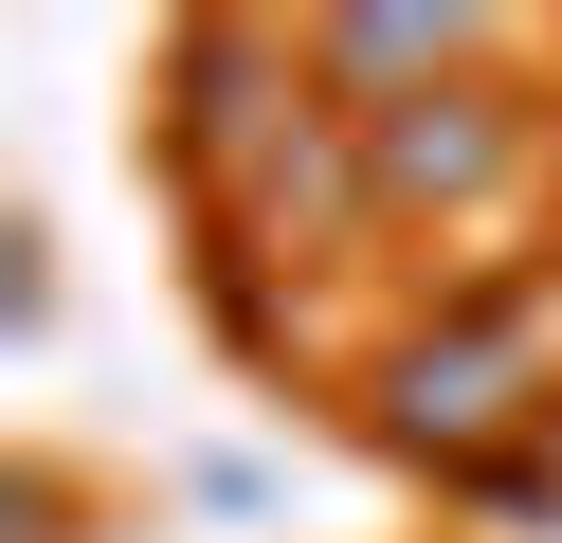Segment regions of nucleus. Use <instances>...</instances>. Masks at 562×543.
<instances>
[{
  "instance_id": "5",
  "label": "nucleus",
  "mask_w": 562,
  "mask_h": 543,
  "mask_svg": "<svg viewBox=\"0 0 562 543\" xmlns=\"http://www.w3.org/2000/svg\"><path fill=\"white\" fill-rule=\"evenodd\" d=\"M0 543H74V489H55V471H19V489H0Z\"/></svg>"
},
{
  "instance_id": "4",
  "label": "nucleus",
  "mask_w": 562,
  "mask_h": 543,
  "mask_svg": "<svg viewBox=\"0 0 562 543\" xmlns=\"http://www.w3.org/2000/svg\"><path fill=\"white\" fill-rule=\"evenodd\" d=\"M472 507H490V525H562V434H544V453H508Z\"/></svg>"
},
{
  "instance_id": "1",
  "label": "nucleus",
  "mask_w": 562,
  "mask_h": 543,
  "mask_svg": "<svg viewBox=\"0 0 562 543\" xmlns=\"http://www.w3.org/2000/svg\"><path fill=\"white\" fill-rule=\"evenodd\" d=\"M363 434L436 489H490L508 453L562 434V272H508V290H453L417 308L400 344L363 362Z\"/></svg>"
},
{
  "instance_id": "2",
  "label": "nucleus",
  "mask_w": 562,
  "mask_h": 543,
  "mask_svg": "<svg viewBox=\"0 0 562 543\" xmlns=\"http://www.w3.org/2000/svg\"><path fill=\"white\" fill-rule=\"evenodd\" d=\"M526 145H544V127H526V91H490V72H472V91L381 109V127H363V200H381V236H417V217H490V200L526 181Z\"/></svg>"
},
{
  "instance_id": "3",
  "label": "nucleus",
  "mask_w": 562,
  "mask_h": 543,
  "mask_svg": "<svg viewBox=\"0 0 562 543\" xmlns=\"http://www.w3.org/2000/svg\"><path fill=\"white\" fill-rule=\"evenodd\" d=\"M490 72V19L472 0H345V19H308V91L345 109V127H381V109H436Z\"/></svg>"
}]
</instances>
